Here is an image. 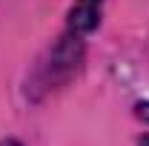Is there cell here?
Listing matches in <instances>:
<instances>
[{"label":"cell","instance_id":"6da1fadb","mask_svg":"<svg viewBox=\"0 0 149 146\" xmlns=\"http://www.w3.org/2000/svg\"><path fill=\"white\" fill-rule=\"evenodd\" d=\"M100 6L103 0H74L72 12H69V32L74 35H86L100 23Z\"/></svg>","mask_w":149,"mask_h":146},{"label":"cell","instance_id":"7a4b0ae2","mask_svg":"<svg viewBox=\"0 0 149 146\" xmlns=\"http://www.w3.org/2000/svg\"><path fill=\"white\" fill-rule=\"evenodd\" d=\"M138 115H141V117L149 123V103H138Z\"/></svg>","mask_w":149,"mask_h":146}]
</instances>
